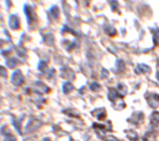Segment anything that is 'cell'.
<instances>
[{
	"mask_svg": "<svg viewBox=\"0 0 159 141\" xmlns=\"http://www.w3.org/2000/svg\"><path fill=\"white\" fill-rule=\"evenodd\" d=\"M108 97H109V100L111 101V103H112L113 107L116 108V110H123L126 107L125 102L120 98L121 96H120L119 92H118V90H116V89L114 88L109 89Z\"/></svg>",
	"mask_w": 159,
	"mask_h": 141,
	"instance_id": "obj_1",
	"label": "cell"
},
{
	"mask_svg": "<svg viewBox=\"0 0 159 141\" xmlns=\"http://www.w3.org/2000/svg\"><path fill=\"white\" fill-rule=\"evenodd\" d=\"M24 81H25V77H24L23 73L21 70H17L11 76V83L14 86H21L23 85Z\"/></svg>",
	"mask_w": 159,
	"mask_h": 141,
	"instance_id": "obj_2",
	"label": "cell"
},
{
	"mask_svg": "<svg viewBox=\"0 0 159 141\" xmlns=\"http://www.w3.org/2000/svg\"><path fill=\"white\" fill-rule=\"evenodd\" d=\"M24 11H25V14L26 17H27V21L29 23V25H31L32 23L37 21V14L35 12V10L33 9L32 6L25 5L24 6Z\"/></svg>",
	"mask_w": 159,
	"mask_h": 141,
	"instance_id": "obj_3",
	"label": "cell"
},
{
	"mask_svg": "<svg viewBox=\"0 0 159 141\" xmlns=\"http://www.w3.org/2000/svg\"><path fill=\"white\" fill-rule=\"evenodd\" d=\"M145 99H146L147 103L151 108H156L159 106V95L155 93H149V94L145 95Z\"/></svg>",
	"mask_w": 159,
	"mask_h": 141,
	"instance_id": "obj_4",
	"label": "cell"
},
{
	"mask_svg": "<svg viewBox=\"0 0 159 141\" xmlns=\"http://www.w3.org/2000/svg\"><path fill=\"white\" fill-rule=\"evenodd\" d=\"M34 90L38 94H47L51 92V89L42 81H36L34 85Z\"/></svg>",
	"mask_w": 159,
	"mask_h": 141,
	"instance_id": "obj_5",
	"label": "cell"
},
{
	"mask_svg": "<svg viewBox=\"0 0 159 141\" xmlns=\"http://www.w3.org/2000/svg\"><path fill=\"white\" fill-rule=\"evenodd\" d=\"M41 124H42V121L41 120H39V119H37V118H31L25 127L26 132L35 131L37 128H39V127L41 126Z\"/></svg>",
	"mask_w": 159,
	"mask_h": 141,
	"instance_id": "obj_6",
	"label": "cell"
},
{
	"mask_svg": "<svg viewBox=\"0 0 159 141\" xmlns=\"http://www.w3.org/2000/svg\"><path fill=\"white\" fill-rule=\"evenodd\" d=\"M3 134V141H16V137L11 133V130L8 128V126L4 125L1 129Z\"/></svg>",
	"mask_w": 159,
	"mask_h": 141,
	"instance_id": "obj_7",
	"label": "cell"
},
{
	"mask_svg": "<svg viewBox=\"0 0 159 141\" xmlns=\"http://www.w3.org/2000/svg\"><path fill=\"white\" fill-rule=\"evenodd\" d=\"M9 26L12 30L20 29V19L16 15H11L9 17Z\"/></svg>",
	"mask_w": 159,
	"mask_h": 141,
	"instance_id": "obj_8",
	"label": "cell"
},
{
	"mask_svg": "<svg viewBox=\"0 0 159 141\" xmlns=\"http://www.w3.org/2000/svg\"><path fill=\"white\" fill-rule=\"evenodd\" d=\"M61 76L62 78H66V79H74V73L71 70L70 68H67V67H63L61 69Z\"/></svg>",
	"mask_w": 159,
	"mask_h": 141,
	"instance_id": "obj_9",
	"label": "cell"
},
{
	"mask_svg": "<svg viewBox=\"0 0 159 141\" xmlns=\"http://www.w3.org/2000/svg\"><path fill=\"white\" fill-rule=\"evenodd\" d=\"M143 118H144V116H143L142 112H136V114H132V116L128 119V121H130V122H132V123H138V122H140Z\"/></svg>",
	"mask_w": 159,
	"mask_h": 141,
	"instance_id": "obj_10",
	"label": "cell"
},
{
	"mask_svg": "<svg viewBox=\"0 0 159 141\" xmlns=\"http://www.w3.org/2000/svg\"><path fill=\"white\" fill-rule=\"evenodd\" d=\"M92 114H94V116L98 119H100V120H102V119H105L106 116H107L106 110H105V108H97V110H93Z\"/></svg>",
	"mask_w": 159,
	"mask_h": 141,
	"instance_id": "obj_11",
	"label": "cell"
},
{
	"mask_svg": "<svg viewBox=\"0 0 159 141\" xmlns=\"http://www.w3.org/2000/svg\"><path fill=\"white\" fill-rule=\"evenodd\" d=\"M134 71L138 74H139V73H149L151 71V68L146 64H138L136 68L134 69Z\"/></svg>",
	"mask_w": 159,
	"mask_h": 141,
	"instance_id": "obj_12",
	"label": "cell"
},
{
	"mask_svg": "<svg viewBox=\"0 0 159 141\" xmlns=\"http://www.w3.org/2000/svg\"><path fill=\"white\" fill-rule=\"evenodd\" d=\"M150 123L153 127H156L159 124V112H153L150 116Z\"/></svg>",
	"mask_w": 159,
	"mask_h": 141,
	"instance_id": "obj_13",
	"label": "cell"
},
{
	"mask_svg": "<svg viewBox=\"0 0 159 141\" xmlns=\"http://www.w3.org/2000/svg\"><path fill=\"white\" fill-rule=\"evenodd\" d=\"M118 92H119L120 96L125 97L128 94V87L124 83H119L118 84Z\"/></svg>",
	"mask_w": 159,
	"mask_h": 141,
	"instance_id": "obj_14",
	"label": "cell"
},
{
	"mask_svg": "<svg viewBox=\"0 0 159 141\" xmlns=\"http://www.w3.org/2000/svg\"><path fill=\"white\" fill-rule=\"evenodd\" d=\"M73 89H74V87H73L72 83H70V82H65V83H63V85H62V91L66 95L69 94L70 92H72Z\"/></svg>",
	"mask_w": 159,
	"mask_h": 141,
	"instance_id": "obj_15",
	"label": "cell"
},
{
	"mask_svg": "<svg viewBox=\"0 0 159 141\" xmlns=\"http://www.w3.org/2000/svg\"><path fill=\"white\" fill-rule=\"evenodd\" d=\"M127 137L130 141H138V133L136 131H134V130H128V131H127Z\"/></svg>",
	"mask_w": 159,
	"mask_h": 141,
	"instance_id": "obj_16",
	"label": "cell"
},
{
	"mask_svg": "<svg viewBox=\"0 0 159 141\" xmlns=\"http://www.w3.org/2000/svg\"><path fill=\"white\" fill-rule=\"evenodd\" d=\"M116 68L119 72H124L126 70V64L122 59H118L116 62Z\"/></svg>",
	"mask_w": 159,
	"mask_h": 141,
	"instance_id": "obj_17",
	"label": "cell"
},
{
	"mask_svg": "<svg viewBox=\"0 0 159 141\" xmlns=\"http://www.w3.org/2000/svg\"><path fill=\"white\" fill-rule=\"evenodd\" d=\"M151 32L153 33V43L154 45H159V29H152Z\"/></svg>",
	"mask_w": 159,
	"mask_h": 141,
	"instance_id": "obj_18",
	"label": "cell"
},
{
	"mask_svg": "<svg viewBox=\"0 0 159 141\" xmlns=\"http://www.w3.org/2000/svg\"><path fill=\"white\" fill-rule=\"evenodd\" d=\"M49 13H51V15L54 19H56V18H58V16H59V9H58L56 6H53V7L49 9Z\"/></svg>",
	"mask_w": 159,
	"mask_h": 141,
	"instance_id": "obj_19",
	"label": "cell"
},
{
	"mask_svg": "<svg viewBox=\"0 0 159 141\" xmlns=\"http://www.w3.org/2000/svg\"><path fill=\"white\" fill-rule=\"evenodd\" d=\"M105 32H106L107 34H108L110 37H114V36H116V34H117V31L115 30V28L111 27V26H108V27L106 28Z\"/></svg>",
	"mask_w": 159,
	"mask_h": 141,
	"instance_id": "obj_20",
	"label": "cell"
},
{
	"mask_svg": "<svg viewBox=\"0 0 159 141\" xmlns=\"http://www.w3.org/2000/svg\"><path fill=\"white\" fill-rule=\"evenodd\" d=\"M18 60L16 58H10V59L7 60V65L9 66V68H15L17 66V63H18Z\"/></svg>",
	"mask_w": 159,
	"mask_h": 141,
	"instance_id": "obj_21",
	"label": "cell"
},
{
	"mask_svg": "<svg viewBox=\"0 0 159 141\" xmlns=\"http://www.w3.org/2000/svg\"><path fill=\"white\" fill-rule=\"evenodd\" d=\"M39 70L41 71V72L45 73V71L47 70V64L45 61H41L40 63H39Z\"/></svg>",
	"mask_w": 159,
	"mask_h": 141,
	"instance_id": "obj_22",
	"label": "cell"
},
{
	"mask_svg": "<svg viewBox=\"0 0 159 141\" xmlns=\"http://www.w3.org/2000/svg\"><path fill=\"white\" fill-rule=\"evenodd\" d=\"M90 89L93 92H98V91L101 89V86H100V84L97 83V82H92V83L90 84Z\"/></svg>",
	"mask_w": 159,
	"mask_h": 141,
	"instance_id": "obj_23",
	"label": "cell"
},
{
	"mask_svg": "<svg viewBox=\"0 0 159 141\" xmlns=\"http://www.w3.org/2000/svg\"><path fill=\"white\" fill-rule=\"evenodd\" d=\"M13 123H14L15 128L18 130L19 133H21V124H20V120H15V118H13Z\"/></svg>",
	"mask_w": 159,
	"mask_h": 141,
	"instance_id": "obj_24",
	"label": "cell"
},
{
	"mask_svg": "<svg viewBox=\"0 0 159 141\" xmlns=\"http://www.w3.org/2000/svg\"><path fill=\"white\" fill-rule=\"evenodd\" d=\"M109 76V71L107 70L106 68H102L101 70V78H103V79H105Z\"/></svg>",
	"mask_w": 159,
	"mask_h": 141,
	"instance_id": "obj_25",
	"label": "cell"
},
{
	"mask_svg": "<svg viewBox=\"0 0 159 141\" xmlns=\"http://www.w3.org/2000/svg\"><path fill=\"white\" fill-rule=\"evenodd\" d=\"M106 141H120L119 139H117L115 136H107V137L105 138Z\"/></svg>",
	"mask_w": 159,
	"mask_h": 141,
	"instance_id": "obj_26",
	"label": "cell"
},
{
	"mask_svg": "<svg viewBox=\"0 0 159 141\" xmlns=\"http://www.w3.org/2000/svg\"><path fill=\"white\" fill-rule=\"evenodd\" d=\"M111 4H113V5H114V6H113V10H116L117 9V6H118V2L117 1H113V2H111Z\"/></svg>",
	"mask_w": 159,
	"mask_h": 141,
	"instance_id": "obj_27",
	"label": "cell"
},
{
	"mask_svg": "<svg viewBox=\"0 0 159 141\" xmlns=\"http://www.w3.org/2000/svg\"><path fill=\"white\" fill-rule=\"evenodd\" d=\"M1 74H2L3 77H6V70H5L4 67H1Z\"/></svg>",
	"mask_w": 159,
	"mask_h": 141,
	"instance_id": "obj_28",
	"label": "cell"
},
{
	"mask_svg": "<svg viewBox=\"0 0 159 141\" xmlns=\"http://www.w3.org/2000/svg\"><path fill=\"white\" fill-rule=\"evenodd\" d=\"M43 141H51V139H49V138H43Z\"/></svg>",
	"mask_w": 159,
	"mask_h": 141,
	"instance_id": "obj_29",
	"label": "cell"
},
{
	"mask_svg": "<svg viewBox=\"0 0 159 141\" xmlns=\"http://www.w3.org/2000/svg\"><path fill=\"white\" fill-rule=\"evenodd\" d=\"M157 79L159 80V72H157Z\"/></svg>",
	"mask_w": 159,
	"mask_h": 141,
	"instance_id": "obj_30",
	"label": "cell"
}]
</instances>
